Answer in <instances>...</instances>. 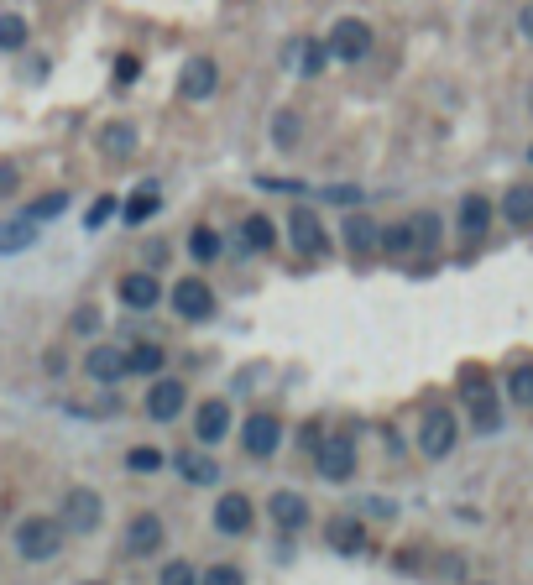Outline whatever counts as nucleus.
Returning a JSON list of instances; mask_svg holds the SVG:
<instances>
[{
	"label": "nucleus",
	"instance_id": "nucleus-1",
	"mask_svg": "<svg viewBox=\"0 0 533 585\" xmlns=\"http://www.w3.org/2000/svg\"><path fill=\"white\" fill-rule=\"evenodd\" d=\"M63 549V523L58 518H27L16 528V554L21 559H53Z\"/></svg>",
	"mask_w": 533,
	"mask_h": 585
},
{
	"label": "nucleus",
	"instance_id": "nucleus-2",
	"mask_svg": "<svg viewBox=\"0 0 533 585\" xmlns=\"http://www.w3.org/2000/svg\"><path fill=\"white\" fill-rule=\"evenodd\" d=\"M372 27H366L361 16H340L335 27H330V58H340V63H361L366 53H372Z\"/></svg>",
	"mask_w": 533,
	"mask_h": 585
},
{
	"label": "nucleus",
	"instance_id": "nucleus-3",
	"mask_svg": "<svg viewBox=\"0 0 533 585\" xmlns=\"http://www.w3.org/2000/svg\"><path fill=\"white\" fill-rule=\"evenodd\" d=\"M314 471H319L324 481H351V476H356V444H351V434H330V439H319Z\"/></svg>",
	"mask_w": 533,
	"mask_h": 585
},
{
	"label": "nucleus",
	"instance_id": "nucleus-4",
	"mask_svg": "<svg viewBox=\"0 0 533 585\" xmlns=\"http://www.w3.org/2000/svg\"><path fill=\"white\" fill-rule=\"evenodd\" d=\"M162 544H168V528H162L157 512H136V518L126 523V533H121V549H126L131 559H147V554H157Z\"/></svg>",
	"mask_w": 533,
	"mask_h": 585
},
{
	"label": "nucleus",
	"instance_id": "nucleus-5",
	"mask_svg": "<svg viewBox=\"0 0 533 585\" xmlns=\"http://www.w3.org/2000/svg\"><path fill=\"white\" fill-rule=\"evenodd\" d=\"M455 413L450 408H429L424 413V424H419V450L429 455V460H445L450 450H455Z\"/></svg>",
	"mask_w": 533,
	"mask_h": 585
},
{
	"label": "nucleus",
	"instance_id": "nucleus-6",
	"mask_svg": "<svg viewBox=\"0 0 533 585\" xmlns=\"http://www.w3.org/2000/svg\"><path fill=\"white\" fill-rule=\"evenodd\" d=\"M277 444H283V424H277L272 413H251L246 434H241V450L251 460H267V455H277Z\"/></svg>",
	"mask_w": 533,
	"mask_h": 585
},
{
	"label": "nucleus",
	"instance_id": "nucleus-7",
	"mask_svg": "<svg viewBox=\"0 0 533 585\" xmlns=\"http://www.w3.org/2000/svg\"><path fill=\"white\" fill-rule=\"evenodd\" d=\"M63 528H74V533H95L100 528V491H89V486H74L63 497Z\"/></svg>",
	"mask_w": 533,
	"mask_h": 585
},
{
	"label": "nucleus",
	"instance_id": "nucleus-8",
	"mask_svg": "<svg viewBox=\"0 0 533 585\" xmlns=\"http://www.w3.org/2000/svg\"><path fill=\"white\" fill-rule=\"evenodd\" d=\"M466 408H471V424L481 429V434H497L502 429V413H497V392L486 387L476 371L466 377Z\"/></svg>",
	"mask_w": 533,
	"mask_h": 585
},
{
	"label": "nucleus",
	"instance_id": "nucleus-9",
	"mask_svg": "<svg viewBox=\"0 0 533 585\" xmlns=\"http://www.w3.org/2000/svg\"><path fill=\"white\" fill-rule=\"evenodd\" d=\"M288 241H293V251H304V256H324V251H330V236H324V225H319L314 209H293Z\"/></svg>",
	"mask_w": 533,
	"mask_h": 585
},
{
	"label": "nucleus",
	"instance_id": "nucleus-10",
	"mask_svg": "<svg viewBox=\"0 0 533 585\" xmlns=\"http://www.w3.org/2000/svg\"><path fill=\"white\" fill-rule=\"evenodd\" d=\"M215 89H220L215 58H189V63H183V79H178V95L183 100H210Z\"/></svg>",
	"mask_w": 533,
	"mask_h": 585
},
{
	"label": "nucleus",
	"instance_id": "nucleus-11",
	"mask_svg": "<svg viewBox=\"0 0 533 585\" xmlns=\"http://www.w3.org/2000/svg\"><path fill=\"white\" fill-rule=\"evenodd\" d=\"M173 309H178L183 319H210V314H215L210 283H204V277H183V283L173 288Z\"/></svg>",
	"mask_w": 533,
	"mask_h": 585
},
{
	"label": "nucleus",
	"instance_id": "nucleus-12",
	"mask_svg": "<svg viewBox=\"0 0 533 585\" xmlns=\"http://www.w3.org/2000/svg\"><path fill=\"white\" fill-rule=\"evenodd\" d=\"M84 377L89 382H121L126 377V350H115V345H95V350H89V356H84Z\"/></svg>",
	"mask_w": 533,
	"mask_h": 585
},
{
	"label": "nucleus",
	"instance_id": "nucleus-13",
	"mask_svg": "<svg viewBox=\"0 0 533 585\" xmlns=\"http://www.w3.org/2000/svg\"><path fill=\"white\" fill-rule=\"evenodd\" d=\"M215 528L220 533H251V497L225 491V497L215 502Z\"/></svg>",
	"mask_w": 533,
	"mask_h": 585
},
{
	"label": "nucleus",
	"instance_id": "nucleus-14",
	"mask_svg": "<svg viewBox=\"0 0 533 585\" xmlns=\"http://www.w3.org/2000/svg\"><path fill=\"white\" fill-rule=\"evenodd\" d=\"M183 403H189L183 382H157V387L147 392V413L157 418V424H173V418L183 413Z\"/></svg>",
	"mask_w": 533,
	"mask_h": 585
},
{
	"label": "nucleus",
	"instance_id": "nucleus-15",
	"mask_svg": "<svg viewBox=\"0 0 533 585\" xmlns=\"http://www.w3.org/2000/svg\"><path fill=\"white\" fill-rule=\"evenodd\" d=\"M121 303L126 309H152V303H162V288L152 272H126L121 277Z\"/></svg>",
	"mask_w": 533,
	"mask_h": 585
},
{
	"label": "nucleus",
	"instance_id": "nucleus-16",
	"mask_svg": "<svg viewBox=\"0 0 533 585\" xmlns=\"http://www.w3.org/2000/svg\"><path fill=\"white\" fill-rule=\"evenodd\" d=\"M194 434L204 439V444H215V439H225L230 434V408L220 403V397H210L199 413H194Z\"/></svg>",
	"mask_w": 533,
	"mask_h": 585
},
{
	"label": "nucleus",
	"instance_id": "nucleus-17",
	"mask_svg": "<svg viewBox=\"0 0 533 585\" xmlns=\"http://www.w3.org/2000/svg\"><path fill=\"white\" fill-rule=\"evenodd\" d=\"M345 246H351V256H372V251H382V230H377V220L351 215V220H345Z\"/></svg>",
	"mask_w": 533,
	"mask_h": 585
},
{
	"label": "nucleus",
	"instance_id": "nucleus-18",
	"mask_svg": "<svg viewBox=\"0 0 533 585\" xmlns=\"http://www.w3.org/2000/svg\"><path fill=\"white\" fill-rule=\"evenodd\" d=\"M37 246V220H0V256H16V251H32Z\"/></svg>",
	"mask_w": 533,
	"mask_h": 585
},
{
	"label": "nucleus",
	"instance_id": "nucleus-19",
	"mask_svg": "<svg viewBox=\"0 0 533 585\" xmlns=\"http://www.w3.org/2000/svg\"><path fill=\"white\" fill-rule=\"evenodd\" d=\"M272 523L277 528H304L309 523V502L298 497V491H277L272 497Z\"/></svg>",
	"mask_w": 533,
	"mask_h": 585
},
{
	"label": "nucleus",
	"instance_id": "nucleus-20",
	"mask_svg": "<svg viewBox=\"0 0 533 585\" xmlns=\"http://www.w3.org/2000/svg\"><path fill=\"white\" fill-rule=\"evenodd\" d=\"M502 220L533 225V183H513V189L502 194Z\"/></svg>",
	"mask_w": 533,
	"mask_h": 585
},
{
	"label": "nucleus",
	"instance_id": "nucleus-21",
	"mask_svg": "<svg viewBox=\"0 0 533 585\" xmlns=\"http://www.w3.org/2000/svg\"><path fill=\"white\" fill-rule=\"evenodd\" d=\"M486 225H492V204H486L481 194H466L460 199V230L476 241V236H486Z\"/></svg>",
	"mask_w": 533,
	"mask_h": 585
},
{
	"label": "nucleus",
	"instance_id": "nucleus-22",
	"mask_svg": "<svg viewBox=\"0 0 533 585\" xmlns=\"http://www.w3.org/2000/svg\"><path fill=\"white\" fill-rule=\"evenodd\" d=\"M178 471H183V481H194V486H215L220 481V465L210 455H199V450H183L178 455Z\"/></svg>",
	"mask_w": 533,
	"mask_h": 585
},
{
	"label": "nucleus",
	"instance_id": "nucleus-23",
	"mask_svg": "<svg viewBox=\"0 0 533 585\" xmlns=\"http://www.w3.org/2000/svg\"><path fill=\"white\" fill-rule=\"evenodd\" d=\"M330 549H335V554H361V549H366L361 523H356V518H335V523H330Z\"/></svg>",
	"mask_w": 533,
	"mask_h": 585
},
{
	"label": "nucleus",
	"instance_id": "nucleus-24",
	"mask_svg": "<svg viewBox=\"0 0 533 585\" xmlns=\"http://www.w3.org/2000/svg\"><path fill=\"white\" fill-rule=\"evenodd\" d=\"M272 241H277V230H272L267 215L241 220V246H246V251H272Z\"/></svg>",
	"mask_w": 533,
	"mask_h": 585
},
{
	"label": "nucleus",
	"instance_id": "nucleus-25",
	"mask_svg": "<svg viewBox=\"0 0 533 585\" xmlns=\"http://www.w3.org/2000/svg\"><path fill=\"white\" fill-rule=\"evenodd\" d=\"M382 251H392V256H413V251H419V230H413V220L408 225H387L382 230Z\"/></svg>",
	"mask_w": 533,
	"mask_h": 585
},
{
	"label": "nucleus",
	"instance_id": "nucleus-26",
	"mask_svg": "<svg viewBox=\"0 0 533 585\" xmlns=\"http://www.w3.org/2000/svg\"><path fill=\"white\" fill-rule=\"evenodd\" d=\"M162 345H136V350H126V371H136V377H152V371H162Z\"/></svg>",
	"mask_w": 533,
	"mask_h": 585
},
{
	"label": "nucleus",
	"instance_id": "nucleus-27",
	"mask_svg": "<svg viewBox=\"0 0 533 585\" xmlns=\"http://www.w3.org/2000/svg\"><path fill=\"white\" fill-rule=\"evenodd\" d=\"M298 136H304V121H298L293 110H283V115H277V121H272V147L293 152V147H298Z\"/></svg>",
	"mask_w": 533,
	"mask_h": 585
},
{
	"label": "nucleus",
	"instance_id": "nucleus-28",
	"mask_svg": "<svg viewBox=\"0 0 533 585\" xmlns=\"http://www.w3.org/2000/svg\"><path fill=\"white\" fill-rule=\"evenodd\" d=\"M27 48V21H21L16 11L0 16V53H21Z\"/></svg>",
	"mask_w": 533,
	"mask_h": 585
},
{
	"label": "nucleus",
	"instance_id": "nucleus-29",
	"mask_svg": "<svg viewBox=\"0 0 533 585\" xmlns=\"http://www.w3.org/2000/svg\"><path fill=\"white\" fill-rule=\"evenodd\" d=\"M100 147H105L110 157H131V152H136V131H131V126H121V121H115V126H105Z\"/></svg>",
	"mask_w": 533,
	"mask_h": 585
},
{
	"label": "nucleus",
	"instance_id": "nucleus-30",
	"mask_svg": "<svg viewBox=\"0 0 533 585\" xmlns=\"http://www.w3.org/2000/svg\"><path fill=\"white\" fill-rule=\"evenodd\" d=\"M157 204H162V199H157V189L147 183L142 194H131V199H126V225H142V220H152V215H157Z\"/></svg>",
	"mask_w": 533,
	"mask_h": 585
},
{
	"label": "nucleus",
	"instance_id": "nucleus-31",
	"mask_svg": "<svg viewBox=\"0 0 533 585\" xmlns=\"http://www.w3.org/2000/svg\"><path fill=\"white\" fill-rule=\"evenodd\" d=\"M189 251H194V262H220V236L210 225H199L194 236H189Z\"/></svg>",
	"mask_w": 533,
	"mask_h": 585
},
{
	"label": "nucleus",
	"instance_id": "nucleus-32",
	"mask_svg": "<svg viewBox=\"0 0 533 585\" xmlns=\"http://www.w3.org/2000/svg\"><path fill=\"white\" fill-rule=\"evenodd\" d=\"M507 392H513L518 408H533V361H523L513 377H507Z\"/></svg>",
	"mask_w": 533,
	"mask_h": 585
},
{
	"label": "nucleus",
	"instance_id": "nucleus-33",
	"mask_svg": "<svg viewBox=\"0 0 533 585\" xmlns=\"http://www.w3.org/2000/svg\"><path fill=\"white\" fill-rule=\"evenodd\" d=\"M126 465H131V471H162V465H168V460H162V450H147V444H142V450H131L126 455Z\"/></svg>",
	"mask_w": 533,
	"mask_h": 585
},
{
	"label": "nucleus",
	"instance_id": "nucleus-34",
	"mask_svg": "<svg viewBox=\"0 0 533 585\" xmlns=\"http://www.w3.org/2000/svg\"><path fill=\"white\" fill-rule=\"evenodd\" d=\"M199 585H246V575L236 565H210V570L199 575Z\"/></svg>",
	"mask_w": 533,
	"mask_h": 585
},
{
	"label": "nucleus",
	"instance_id": "nucleus-35",
	"mask_svg": "<svg viewBox=\"0 0 533 585\" xmlns=\"http://www.w3.org/2000/svg\"><path fill=\"white\" fill-rule=\"evenodd\" d=\"M63 209H68V194H48V199H37L27 209V220H53V215H63Z\"/></svg>",
	"mask_w": 533,
	"mask_h": 585
},
{
	"label": "nucleus",
	"instance_id": "nucleus-36",
	"mask_svg": "<svg viewBox=\"0 0 533 585\" xmlns=\"http://www.w3.org/2000/svg\"><path fill=\"white\" fill-rule=\"evenodd\" d=\"M298 53H304V63H298V68H304V74H319L324 58H330V42H324V48H319V42H298Z\"/></svg>",
	"mask_w": 533,
	"mask_h": 585
},
{
	"label": "nucleus",
	"instance_id": "nucleus-37",
	"mask_svg": "<svg viewBox=\"0 0 533 585\" xmlns=\"http://www.w3.org/2000/svg\"><path fill=\"white\" fill-rule=\"evenodd\" d=\"M413 230H419V251H434V241H439V220H434V215H419V220H413Z\"/></svg>",
	"mask_w": 533,
	"mask_h": 585
},
{
	"label": "nucleus",
	"instance_id": "nucleus-38",
	"mask_svg": "<svg viewBox=\"0 0 533 585\" xmlns=\"http://www.w3.org/2000/svg\"><path fill=\"white\" fill-rule=\"evenodd\" d=\"M162 585H199V575H194L189 565H183V559H173V565L162 570Z\"/></svg>",
	"mask_w": 533,
	"mask_h": 585
},
{
	"label": "nucleus",
	"instance_id": "nucleus-39",
	"mask_svg": "<svg viewBox=\"0 0 533 585\" xmlns=\"http://www.w3.org/2000/svg\"><path fill=\"white\" fill-rule=\"evenodd\" d=\"M110 215H115V199H95V209H89V220H84V225H89V230H100Z\"/></svg>",
	"mask_w": 533,
	"mask_h": 585
},
{
	"label": "nucleus",
	"instance_id": "nucleus-40",
	"mask_svg": "<svg viewBox=\"0 0 533 585\" xmlns=\"http://www.w3.org/2000/svg\"><path fill=\"white\" fill-rule=\"evenodd\" d=\"M16 183H21L16 162H0V199H6V194H16Z\"/></svg>",
	"mask_w": 533,
	"mask_h": 585
},
{
	"label": "nucleus",
	"instance_id": "nucleus-41",
	"mask_svg": "<svg viewBox=\"0 0 533 585\" xmlns=\"http://www.w3.org/2000/svg\"><path fill=\"white\" fill-rule=\"evenodd\" d=\"M136 74H142V63H136V58H121V63H115V84H131Z\"/></svg>",
	"mask_w": 533,
	"mask_h": 585
},
{
	"label": "nucleus",
	"instance_id": "nucleus-42",
	"mask_svg": "<svg viewBox=\"0 0 533 585\" xmlns=\"http://www.w3.org/2000/svg\"><path fill=\"white\" fill-rule=\"evenodd\" d=\"M95 324H100L95 309H79V314H74V330H95Z\"/></svg>",
	"mask_w": 533,
	"mask_h": 585
},
{
	"label": "nucleus",
	"instance_id": "nucleus-43",
	"mask_svg": "<svg viewBox=\"0 0 533 585\" xmlns=\"http://www.w3.org/2000/svg\"><path fill=\"white\" fill-rule=\"evenodd\" d=\"M324 199H335V204H356L361 194H356V189H324Z\"/></svg>",
	"mask_w": 533,
	"mask_h": 585
},
{
	"label": "nucleus",
	"instance_id": "nucleus-44",
	"mask_svg": "<svg viewBox=\"0 0 533 585\" xmlns=\"http://www.w3.org/2000/svg\"><path fill=\"white\" fill-rule=\"evenodd\" d=\"M518 27H523V37L533 42V0H528V6H523V16H518Z\"/></svg>",
	"mask_w": 533,
	"mask_h": 585
},
{
	"label": "nucleus",
	"instance_id": "nucleus-45",
	"mask_svg": "<svg viewBox=\"0 0 533 585\" xmlns=\"http://www.w3.org/2000/svg\"><path fill=\"white\" fill-rule=\"evenodd\" d=\"M528 162H533V147H528Z\"/></svg>",
	"mask_w": 533,
	"mask_h": 585
}]
</instances>
